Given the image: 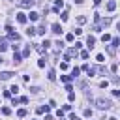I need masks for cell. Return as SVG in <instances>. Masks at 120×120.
<instances>
[{"instance_id":"cell-1","label":"cell","mask_w":120,"mask_h":120,"mask_svg":"<svg viewBox=\"0 0 120 120\" xmlns=\"http://www.w3.org/2000/svg\"><path fill=\"white\" fill-rule=\"evenodd\" d=\"M111 105H112V103H111L109 99H105V98H98V99H96V107H98V109H105V111H107V109H111Z\"/></svg>"},{"instance_id":"cell-2","label":"cell","mask_w":120,"mask_h":120,"mask_svg":"<svg viewBox=\"0 0 120 120\" xmlns=\"http://www.w3.org/2000/svg\"><path fill=\"white\" fill-rule=\"evenodd\" d=\"M36 4V0H19V6L21 8H32Z\"/></svg>"},{"instance_id":"cell-3","label":"cell","mask_w":120,"mask_h":120,"mask_svg":"<svg viewBox=\"0 0 120 120\" xmlns=\"http://www.w3.org/2000/svg\"><path fill=\"white\" fill-rule=\"evenodd\" d=\"M11 77H13L11 71H2V73H0V81H8V79H11Z\"/></svg>"},{"instance_id":"cell-4","label":"cell","mask_w":120,"mask_h":120,"mask_svg":"<svg viewBox=\"0 0 120 120\" xmlns=\"http://www.w3.org/2000/svg\"><path fill=\"white\" fill-rule=\"evenodd\" d=\"M51 32H54V34H62V26H60L58 22H54V24L51 26Z\"/></svg>"},{"instance_id":"cell-5","label":"cell","mask_w":120,"mask_h":120,"mask_svg":"<svg viewBox=\"0 0 120 120\" xmlns=\"http://www.w3.org/2000/svg\"><path fill=\"white\" fill-rule=\"evenodd\" d=\"M8 36H9V39H15V41H19V39H21V36H19L17 32H13V30H9V32H8Z\"/></svg>"},{"instance_id":"cell-6","label":"cell","mask_w":120,"mask_h":120,"mask_svg":"<svg viewBox=\"0 0 120 120\" xmlns=\"http://www.w3.org/2000/svg\"><path fill=\"white\" fill-rule=\"evenodd\" d=\"M86 45L92 49V47L96 45V38H94V36H88V38H86Z\"/></svg>"},{"instance_id":"cell-7","label":"cell","mask_w":120,"mask_h":120,"mask_svg":"<svg viewBox=\"0 0 120 120\" xmlns=\"http://www.w3.org/2000/svg\"><path fill=\"white\" fill-rule=\"evenodd\" d=\"M36 112H38V114H43V112H49V107H47V105H39V107L36 109Z\"/></svg>"},{"instance_id":"cell-8","label":"cell","mask_w":120,"mask_h":120,"mask_svg":"<svg viewBox=\"0 0 120 120\" xmlns=\"http://www.w3.org/2000/svg\"><path fill=\"white\" fill-rule=\"evenodd\" d=\"M26 19H30V21H38V19H39V13H36V11H30Z\"/></svg>"},{"instance_id":"cell-9","label":"cell","mask_w":120,"mask_h":120,"mask_svg":"<svg viewBox=\"0 0 120 120\" xmlns=\"http://www.w3.org/2000/svg\"><path fill=\"white\" fill-rule=\"evenodd\" d=\"M99 22H101V28H103V26L111 24V22H112V19H111V17H105V19H99Z\"/></svg>"},{"instance_id":"cell-10","label":"cell","mask_w":120,"mask_h":120,"mask_svg":"<svg viewBox=\"0 0 120 120\" xmlns=\"http://www.w3.org/2000/svg\"><path fill=\"white\" fill-rule=\"evenodd\" d=\"M107 9H109V11H114V9H116V2H114V0L107 2Z\"/></svg>"},{"instance_id":"cell-11","label":"cell","mask_w":120,"mask_h":120,"mask_svg":"<svg viewBox=\"0 0 120 120\" xmlns=\"http://www.w3.org/2000/svg\"><path fill=\"white\" fill-rule=\"evenodd\" d=\"M17 21H19L21 24H24V22H26V15H24V13H17Z\"/></svg>"},{"instance_id":"cell-12","label":"cell","mask_w":120,"mask_h":120,"mask_svg":"<svg viewBox=\"0 0 120 120\" xmlns=\"http://www.w3.org/2000/svg\"><path fill=\"white\" fill-rule=\"evenodd\" d=\"M118 43H120V39H118V38H111V49H116V47H118Z\"/></svg>"},{"instance_id":"cell-13","label":"cell","mask_w":120,"mask_h":120,"mask_svg":"<svg viewBox=\"0 0 120 120\" xmlns=\"http://www.w3.org/2000/svg\"><path fill=\"white\" fill-rule=\"evenodd\" d=\"M21 60H22V56H21L19 52H13V62H15V64H19Z\"/></svg>"},{"instance_id":"cell-14","label":"cell","mask_w":120,"mask_h":120,"mask_svg":"<svg viewBox=\"0 0 120 120\" xmlns=\"http://www.w3.org/2000/svg\"><path fill=\"white\" fill-rule=\"evenodd\" d=\"M60 79H62V81H64V82H66V84H68V82H71V81H73V77H71V75H62V77H60Z\"/></svg>"},{"instance_id":"cell-15","label":"cell","mask_w":120,"mask_h":120,"mask_svg":"<svg viewBox=\"0 0 120 120\" xmlns=\"http://www.w3.org/2000/svg\"><path fill=\"white\" fill-rule=\"evenodd\" d=\"M17 116H19V118H24V116H26V109H19V111H17Z\"/></svg>"},{"instance_id":"cell-16","label":"cell","mask_w":120,"mask_h":120,"mask_svg":"<svg viewBox=\"0 0 120 120\" xmlns=\"http://www.w3.org/2000/svg\"><path fill=\"white\" fill-rule=\"evenodd\" d=\"M26 34H28L30 38H32V36H36V28H34V26H30V28L26 30Z\"/></svg>"},{"instance_id":"cell-17","label":"cell","mask_w":120,"mask_h":120,"mask_svg":"<svg viewBox=\"0 0 120 120\" xmlns=\"http://www.w3.org/2000/svg\"><path fill=\"white\" fill-rule=\"evenodd\" d=\"M79 73H81V69H79V68H73V69H71V77H73V79H75Z\"/></svg>"},{"instance_id":"cell-18","label":"cell","mask_w":120,"mask_h":120,"mask_svg":"<svg viewBox=\"0 0 120 120\" xmlns=\"http://www.w3.org/2000/svg\"><path fill=\"white\" fill-rule=\"evenodd\" d=\"M86 73H88V77H94V75H96V68H88Z\"/></svg>"},{"instance_id":"cell-19","label":"cell","mask_w":120,"mask_h":120,"mask_svg":"<svg viewBox=\"0 0 120 120\" xmlns=\"http://www.w3.org/2000/svg\"><path fill=\"white\" fill-rule=\"evenodd\" d=\"M47 77H49V81H54V79H56V73H54V69H51Z\"/></svg>"},{"instance_id":"cell-20","label":"cell","mask_w":120,"mask_h":120,"mask_svg":"<svg viewBox=\"0 0 120 120\" xmlns=\"http://www.w3.org/2000/svg\"><path fill=\"white\" fill-rule=\"evenodd\" d=\"M36 34H39V36H45V28H43V26L36 28Z\"/></svg>"},{"instance_id":"cell-21","label":"cell","mask_w":120,"mask_h":120,"mask_svg":"<svg viewBox=\"0 0 120 120\" xmlns=\"http://www.w3.org/2000/svg\"><path fill=\"white\" fill-rule=\"evenodd\" d=\"M73 39H75V34H71V32H69V34L66 36V41H69V43H71Z\"/></svg>"},{"instance_id":"cell-22","label":"cell","mask_w":120,"mask_h":120,"mask_svg":"<svg viewBox=\"0 0 120 120\" xmlns=\"http://www.w3.org/2000/svg\"><path fill=\"white\" fill-rule=\"evenodd\" d=\"M22 58H26V56H30V47H26L24 51H22V54H21Z\"/></svg>"},{"instance_id":"cell-23","label":"cell","mask_w":120,"mask_h":120,"mask_svg":"<svg viewBox=\"0 0 120 120\" xmlns=\"http://www.w3.org/2000/svg\"><path fill=\"white\" fill-rule=\"evenodd\" d=\"M8 92H9V94H17V92H19V86L15 84V86H11V88H9Z\"/></svg>"},{"instance_id":"cell-24","label":"cell","mask_w":120,"mask_h":120,"mask_svg":"<svg viewBox=\"0 0 120 120\" xmlns=\"http://www.w3.org/2000/svg\"><path fill=\"white\" fill-rule=\"evenodd\" d=\"M2 114H6V116L11 114V109H9V107H2Z\"/></svg>"},{"instance_id":"cell-25","label":"cell","mask_w":120,"mask_h":120,"mask_svg":"<svg viewBox=\"0 0 120 120\" xmlns=\"http://www.w3.org/2000/svg\"><path fill=\"white\" fill-rule=\"evenodd\" d=\"M77 21H79V24H84V22H86V17H82V15H79V17H77Z\"/></svg>"},{"instance_id":"cell-26","label":"cell","mask_w":120,"mask_h":120,"mask_svg":"<svg viewBox=\"0 0 120 120\" xmlns=\"http://www.w3.org/2000/svg\"><path fill=\"white\" fill-rule=\"evenodd\" d=\"M101 41H103V43H105V41H111V36H109V34H103V36H101Z\"/></svg>"},{"instance_id":"cell-27","label":"cell","mask_w":120,"mask_h":120,"mask_svg":"<svg viewBox=\"0 0 120 120\" xmlns=\"http://www.w3.org/2000/svg\"><path fill=\"white\" fill-rule=\"evenodd\" d=\"M19 99V103H28V98L26 96H21V98H17Z\"/></svg>"},{"instance_id":"cell-28","label":"cell","mask_w":120,"mask_h":120,"mask_svg":"<svg viewBox=\"0 0 120 120\" xmlns=\"http://www.w3.org/2000/svg\"><path fill=\"white\" fill-rule=\"evenodd\" d=\"M38 68H45V58H41V60H38Z\"/></svg>"},{"instance_id":"cell-29","label":"cell","mask_w":120,"mask_h":120,"mask_svg":"<svg viewBox=\"0 0 120 120\" xmlns=\"http://www.w3.org/2000/svg\"><path fill=\"white\" fill-rule=\"evenodd\" d=\"M60 19H62V21H68V11H64V13H60Z\"/></svg>"},{"instance_id":"cell-30","label":"cell","mask_w":120,"mask_h":120,"mask_svg":"<svg viewBox=\"0 0 120 120\" xmlns=\"http://www.w3.org/2000/svg\"><path fill=\"white\" fill-rule=\"evenodd\" d=\"M81 58L86 60V58H88V51H81Z\"/></svg>"},{"instance_id":"cell-31","label":"cell","mask_w":120,"mask_h":120,"mask_svg":"<svg viewBox=\"0 0 120 120\" xmlns=\"http://www.w3.org/2000/svg\"><path fill=\"white\" fill-rule=\"evenodd\" d=\"M84 116H86V118L92 116V109H84Z\"/></svg>"},{"instance_id":"cell-32","label":"cell","mask_w":120,"mask_h":120,"mask_svg":"<svg viewBox=\"0 0 120 120\" xmlns=\"http://www.w3.org/2000/svg\"><path fill=\"white\" fill-rule=\"evenodd\" d=\"M94 32H101V24H94Z\"/></svg>"},{"instance_id":"cell-33","label":"cell","mask_w":120,"mask_h":120,"mask_svg":"<svg viewBox=\"0 0 120 120\" xmlns=\"http://www.w3.org/2000/svg\"><path fill=\"white\" fill-rule=\"evenodd\" d=\"M96 60H98V62H103V60H105V56H103V54H98V56H96Z\"/></svg>"},{"instance_id":"cell-34","label":"cell","mask_w":120,"mask_h":120,"mask_svg":"<svg viewBox=\"0 0 120 120\" xmlns=\"http://www.w3.org/2000/svg\"><path fill=\"white\" fill-rule=\"evenodd\" d=\"M111 71H112V73H116V71H118V66H116V64H112V66H111Z\"/></svg>"},{"instance_id":"cell-35","label":"cell","mask_w":120,"mask_h":120,"mask_svg":"<svg viewBox=\"0 0 120 120\" xmlns=\"http://www.w3.org/2000/svg\"><path fill=\"white\" fill-rule=\"evenodd\" d=\"M99 86H101V88H107V86H109V82H107V81H101V82H99Z\"/></svg>"},{"instance_id":"cell-36","label":"cell","mask_w":120,"mask_h":120,"mask_svg":"<svg viewBox=\"0 0 120 120\" xmlns=\"http://www.w3.org/2000/svg\"><path fill=\"white\" fill-rule=\"evenodd\" d=\"M68 99H69V101H73V99H75V94H73V92H69V94H68Z\"/></svg>"},{"instance_id":"cell-37","label":"cell","mask_w":120,"mask_h":120,"mask_svg":"<svg viewBox=\"0 0 120 120\" xmlns=\"http://www.w3.org/2000/svg\"><path fill=\"white\" fill-rule=\"evenodd\" d=\"M47 107H49V109H52V107H56V103H54V99H51V101H49V105H47Z\"/></svg>"},{"instance_id":"cell-38","label":"cell","mask_w":120,"mask_h":120,"mask_svg":"<svg viewBox=\"0 0 120 120\" xmlns=\"http://www.w3.org/2000/svg\"><path fill=\"white\" fill-rule=\"evenodd\" d=\"M54 45H56V49H62V47H64V43H62V41H56Z\"/></svg>"},{"instance_id":"cell-39","label":"cell","mask_w":120,"mask_h":120,"mask_svg":"<svg viewBox=\"0 0 120 120\" xmlns=\"http://www.w3.org/2000/svg\"><path fill=\"white\" fill-rule=\"evenodd\" d=\"M60 69H68V62H62L60 64Z\"/></svg>"},{"instance_id":"cell-40","label":"cell","mask_w":120,"mask_h":120,"mask_svg":"<svg viewBox=\"0 0 120 120\" xmlns=\"http://www.w3.org/2000/svg\"><path fill=\"white\" fill-rule=\"evenodd\" d=\"M43 120H52V116H51V114H45V118H43Z\"/></svg>"},{"instance_id":"cell-41","label":"cell","mask_w":120,"mask_h":120,"mask_svg":"<svg viewBox=\"0 0 120 120\" xmlns=\"http://www.w3.org/2000/svg\"><path fill=\"white\" fill-rule=\"evenodd\" d=\"M69 120H81V118H77L75 114H71V116H69Z\"/></svg>"},{"instance_id":"cell-42","label":"cell","mask_w":120,"mask_h":120,"mask_svg":"<svg viewBox=\"0 0 120 120\" xmlns=\"http://www.w3.org/2000/svg\"><path fill=\"white\" fill-rule=\"evenodd\" d=\"M94 4H96V6H99V4H101V0H94Z\"/></svg>"},{"instance_id":"cell-43","label":"cell","mask_w":120,"mask_h":120,"mask_svg":"<svg viewBox=\"0 0 120 120\" xmlns=\"http://www.w3.org/2000/svg\"><path fill=\"white\" fill-rule=\"evenodd\" d=\"M82 2H84V0H75V4H82Z\"/></svg>"},{"instance_id":"cell-44","label":"cell","mask_w":120,"mask_h":120,"mask_svg":"<svg viewBox=\"0 0 120 120\" xmlns=\"http://www.w3.org/2000/svg\"><path fill=\"white\" fill-rule=\"evenodd\" d=\"M109 120H118V118H116V116H111V118H109Z\"/></svg>"},{"instance_id":"cell-45","label":"cell","mask_w":120,"mask_h":120,"mask_svg":"<svg viewBox=\"0 0 120 120\" xmlns=\"http://www.w3.org/2000/svg\"><path fill=\"white\" fill-rule=\"evenodd\" d=\"M0 64H2V56H0Z\"/></svg>"}]
</instances>
